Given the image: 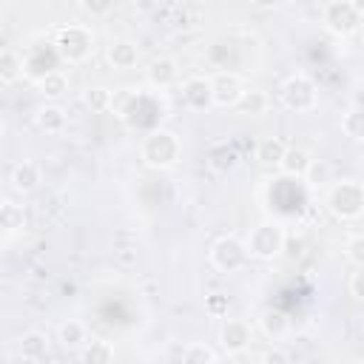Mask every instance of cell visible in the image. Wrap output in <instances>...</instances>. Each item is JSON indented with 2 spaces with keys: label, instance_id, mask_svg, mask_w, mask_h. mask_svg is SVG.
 I'll list each match as a JSON object with an SVG mask.
<instances>
[{
  "label": "cell",
  "instance_id": "17",
  "mask_svg": "<svg viewBox=\"0 0 364 364\" xmlns=\"http://www.w3.org/2000/svg\"><path fill=\"white\" fill-rule=\"evenodd\" d=\"M34 122H37V128L46 131V134H60V131L65 128V111H63L60 105H54V102L40 105L37 114H34Z\"/></svg>",
  "mask_w": 364,
  "mask_h": 364
},
{
  "label": "cell",
  "instance_id": "3",
  "mask_svg": "<svg viewBox=\"0 0 364 364\" xmlns=\"http://www.w3.org/2000/svg\"><path fill=\"white\" fill-rule=\"evenodd\" d=\"M284 242H287V233L284 228L276 222V219H264L259 222L250 236H247V250H250V259H276L282 250H284Z\"/></svg>",
  "mask_w": 364,
  "mask_h": 364
},
{
  "label": "cell",
  "instance_id": "11",
  "mask_svg": "<svg viewBox=\"0 0 364 364\" xmlns=\"http://www.w3.org/2000/svg\"><path fill=\"white\" fill-rule=\"evenodd\" d=\"M105 57H108V63H111L114 68L128 71V68H134V65L139 63V48H136V43H131V40H111L108 48H105Z\"/></svg>",
  "mask_w": 364,
  "mask_h": 364
},
{
  "label": "cell",
  "instance_id": "32",
  "mask_svg": "<svg viewBox=\"0 0 364 364\" xmlns=\"http://www.w3.org/2000/svg\"><path fill=\"white\" fill-rule=\"evenodd\" d=\"M344 253L355 267H364V236H350L344 245Z\"/></svg>",
  "mask_w": 364,
  "mask_h": 364
},
{
  "label": "cell",
  "instance_id": "18",
  "mask_svg": "<svg viewBox=\"0 0 364 364\" xmlns=\"http://www.w3.org/2000/svg\"><path fill=\"white\" fill-rule=\"evenodd\" d=\"M307 165H310V154L304 148H299V145H287L284 148V156L279 162V171L284 176H304Z\"/></svg>",
  "mask_w": 364,
  "mask_h": 364
},
{
  "label": "cell",
  "instance_id": "22",
  "mask_svg": "<svg viewBox=\"0 0 364 364\" xmlns=\"http://www.w3.org/2000/svg\"><path fill=\"white\" fill-rule=\"evenodd\" d=\"M136 102H139V91H136V88L122 85V88L111 91V111H114L117 117H122V119H125L128 114H134Z\"/></svg>",
  "mask_w": 364,
  "mask_h": 364
},
{
  "label": "cell",
  "instance_id": "33",
  "mask_svg": "<svg viewBox=\"0 0 364 364\" xmlns=\"http://www.w3.org/2000/svg\"><path fill=\"white\" fill-rule=\"evenodd\" d=\"M117 0H80V9L88 14V17H105L111 9H114Z\"/></svg>",
  "mask_w": 364,
  "mask_h": 364
},
{
  "label": "cell",
  "instance_id": "28",
  "mask_svg": "<svg viewBox=\"0 0 364 364\" xmlns=\"http://www.w3.org/2000/svg\"><path fill=\"white\" fill-rule=\"evenodd\" d=\"M114 347L108 344V341H88L85 344V350L80 353V358L85 361V364H108V361H114Z\"/></svg>",
  "mask_w": 364,
  "mask_h": 364
},
{
  "label": "cell",
  "instance_id": "35",
  "mask_svg": "<svg viewBox=\"0 0 364 364\" xmlns=\"http://www.w3.org/2000/svg\"><path fill=\"white\" fill-rule=\"evenodd\" d=\"M262 361L264 364H287L290 361V353L287 350H279V347H270L267 353H262Z\"/></svg>",
  "mask_w": 364,
  "mask_h": 364
},
{
  "label": "cell",
  "instance_id": "24",
  "mask_svg": "<svg viewBox=\"0 0 364 364\" xmlns=\"http://www.w3.org/2000/svg\"><path fill=\"white\" fill-rule=\"evenodd\" d=\"M341 131H344V136H350L355 142H364V108H358V105L347 108L341 114Z\"/></svg>",
  "mask_w": 364,
  "mask_h": 364
},
{
  "label": "cell",
  "instance_id": "7",
  "mask_svg": "<svg viewBox=\"0 0 364 364\" xmlns=\"http://www.w3.org/2000/svg\"><path fill=\"white\" fill-rule=\"evenodd\" d=\"M321 23L330 34L336 37H350L358 31L361 26V14L353 9L350 0H330L324 3V11H321Z\"/></svg>",
  "mask_w": 364,
  "mask_h": 364
},
{
  "label": "cell",
  "instance_id": "27",
  "mask_svg": "<svg viewBox=\"0 0 364 364\" xmlns=\"http://www.w3.org/2000/svg\"><path fill=\"white\" fill-rule=\"evenodd\" d=\"M82 102L94 111V114H102V111H111V88L105 85H91L82 91Z\"/></svg>",
  "mask_w": 364,
  "mask_h": 364
},
{
  "label": "cell",
  "instance_id": "19",
  "mask_svg": "<svg viewBox=\"0 0 364 364\" xmlns=\"http://www.w3.org/2000/svg\"><path fill=\"white\" fill-rule=\"evenodd\" d=\"M259 324H262V333H264L267 338H273V341H279V338L287 336V330H290V318H287L282 310H273V307H267V310L262 313Z\"/></svg>",
  "mask_w": 364,
  "mask_h": 364
},
{
  "label": "cell",
  "instance_id": "8",
  "mask_svg": "<svg viewBox=\"0 0 364 364\" xmlns=\"http://www.w3.org/2000/svg\"><path fill=\"white\" fill-rule=\"evenodd\" d=\"M250 341H253V330H250L247 321H242V318H225V324L219 330V344H222V350L228 355L245 353L250 347Z\"/></svg>",
  "mask_w": 364,
  "mask_h": 364
},
{
  "label": "cell",
  "instance_id": "16",
  "mask_svg": "<svg viewBox=\"0 0 364 364\" xmlns=\"http://www.w3.org/2000/svg\"><path fill=\"white\" fill-rule=\"evenodd\" d=\"M233 108L239 114H245V117H259V114H264L270 108V97L264 91H259V88H245Z\"/></svg>",
  "mask_w": 364,
  "mask_h": 364
},
{
  "label": "cell",
  "instance_id": "6",
  "mask_svg": "<svg viewBox=\"0 0 364 364\" xmlns=\"http://www.w3.org/2000/svg\"><path fill=\"white\" fill-rule=\"evenodd\" d=\"M282 102L284 108L296 111V114H307L316 108L318 102V91H316V82L307 77V74H293L284 80L282 85Z\"/></svg>",
  "mask_w": 364,
  "mask_h": 364
},
{
  "label": "cell",
  "instance_id": "23",
  "mask_svg": "<svg viewBox=\"0 0 364 364\" xmlns=\"http://www.w3.org/2000/svg\"><path fill=\"white\" fill-rule=\"evenodd\" d=\"M57 341H60L65 350H74V347L85 344V341H88L85 324H82V321H74V318L63 321V324H60V333H57Z\"/></svg>",
  "mask_w": 364,
  "mask_h": 364
},
{
  "label": "cell",
  "instance_id": "2",
  "mask_svg": "<svg viewBox=\"0 0 364 364\" xmlns=\"http://www.w3.org/2000/svg\"><path fill=\"white\" fill-rule=\"evenodd\" d=\"M327 210L341 222H353V219L364 216V182H358V179L336 182L327 191Z\"/></svg>",
  "mask_w": 364,
  "mask_h": 364
},
{
  "label": "cell",
  "instance_id": "20",
  "mask_svg": "<svg viewBox=\"0 0 364 364\" xmlns=\"http://www.w3.org/2000/svg\"><path fill=\"white\" fill-rule=\"evenodd\" d=\"M37 88H40V94H43L46 100H60V97L68 94V77L54 68V71L43 74V77L37 80Z\"/></svg>",
  "mask_w": 364,
  "mask_h": 364
},
{
  "label": "cell",
  "instance_id": "37",
  "mask_svg": "<svg viewBox=\"0 0 364 364\" xmlns=\"http://www.w3.org/2000/svg\"><path fill=\"white\" fill-rule=\"evenodd\" d=\"M250 3H253L256 9H276L282 0H250Z\"/></svg>",
  "mask_w": 364,
  "mask_h": 364
},
{
  "label": "cell",
  "instance_id": "21",
  "mask_svg": "<svg viewBox=\"0 0 364 364\" xmlns=\"http://www.w3.org/2000/svg\"><path fill=\"white\" fill-rule=\"evenodd\" d=\"M284 142L279 139V136H262L259 139V145H256V159L262 162V165H276L279 168V162H282V156H284Z\"/></svg>",
  "mask_w": 364,
  "mask_h": 364
},
{
  "label": "cell",
  "instance_id": "30",
  "mask_svg": "<svg viewBox=\"0 0 364 364\" xmlns=\"http://www.w3.org/2000/svg\"><path fill=\"white\" fill-rule=\"evenodd\" d=\"M219 355L208 347V344H199V341H193V344H188L185 350H182V361L185 364H213Z\"/></svg>",
  "mask_w": 364,
  "mask_h": 364
},
{
  "label": "cell",
  "instance_id": "5",
  "mask_svg": "<svg viewBox=\"0 0 364 364\" xmlns=\"http://www.w3.org/2000/svg\"><path fill=\"white\" fill-rule=\"evenodd\" d=\"M250 262V250L247 242H242L239 236H222L210 245V264L219 273H236Z\"/></svg>",
  "mask_w": 364,
  "mask_h": 364
},
{
  "label": "cell",
  "instance_id": "36",
  "mask_svg": "<svg viewBox=\"0 0 364 364\" xmlns=\"http://www.w3.org/2000/svg\"><path fill=\"white\" fill-rule=\"evenodd\" d=\"M208 310H210L213 316H222V313H228V299H225L222 293H213V296L208 299Z\"/></svg>",
  "mask_w": 364,
  "mask_h": 364
},
{
  "label": "cell",
  "instance_id": "13",
  "mask_svg": "<svg viewBox=\"0 0 364 364\" xmlns=\"http://www.w3.org/2000/svg\"><path fill=\"white\" fill-rule=\"evenodd\" d=\"M205 159H208V168L213 173H230L239 165V151L230 142H216V145L208 148V156Z\"/></svg>",
  "mask_w": 364,
  "mask_h": 364
},
{
  "label": "cell",
  "instance_id": "14",
  "mask_svg": "<svg viewBox=\"0 0 364 364\" xmlns=\"http://www.w3.org/2000/svg\"><path fill=\"white\" fill-rule=\"evenodd\" d=\"M40 182H43V171H40L37 162L23 159V162L14 165V171H11V188L17 193H31V191H37Z\"/></svg>",
  "mask_w": 364,
  "mask_h": 364
},
{
  "label": "cell",
  "instance_id": "39",
  "mask_svg": "<svg viewBox=\"0 0 364 364\" xmlns=\"http://www.w3.org/2000/svg\"><path fill=\"white\" fill-rule=\"evenodd\" d=\"M350 3H353V9H355V11L361 14V20H364V0H350Z\"/></svg>",
  "mask_w": 364,
  "mask_h": 364
},
{
  "label": "cell",
  "instance_id": "31",
  "mask_svg": "<svg viewBox=\"0 0 364 364\" xmlns=\"http://www.w3.org/2000/svg\"><path fill=\"white\" fill-rule=\"evenodd\" d=\"M205 60L213 65V68H225L230 60H233V48L228 43H210L208 51H205Z\"/></svg>",
  "mask_w": 364,
  "mask_h": 364
},
{
  "label": "cell",
  "instance_id": "34",
  "mask_svg": "<svg viewBox=\"0 0 364 364\" xmlns=\"http://www.w3.org/2000/svg\"><path fill=\"white\" fill-rule=\"evenodd\" d=\"M350 296L364 301V267H358L353 276H350Z\"/></svg>",
  "mask_w": 364,
  "mask_h": 364
},
{
  "label": "cell",
  "instance_id": "4",
  "mask_svg": "<svg viewBox=\"0 0 364 364\" xmlns=\"http://www.w3.org/2000/svg\"><path fill=\"white\" fill-rule=\"evenodd\" d=\"M54 51L65 63H82L94 54V34L85 26H65L57 31Z\"/></svg>",
  "mask_w": 364,
  "mask_h": 364
},
{
  "label": "cell",
  "instance_id": "25",
  "mask_svg": "<svg viewBox=\"0 0 364 364\" xmlns=\"http://www.w3.org/2000/svg\"><path fill=\"white\" fill-rule=\"evenodd\" d=\"M20 74H23V60H20V54H14L11 48H3V51H0V82H3V85H11V82H17Z\"/></svg>",
  "mask_w": 364,
  "mask_h": 364
},
{
  "label": "cell",
  "instance_id": "10",
  "mask_svg": "<svg viewBox=\"0 0 364 364\" xmlns=\"http://www.w3.org/2000/svg\"><path fill=\"white\" fill-rule=\"evenodd\" d=\"M242 80L233 74V71H219L213 77V105H222V108H233L236 100L242 97Z\"/></svg>",
  "mask_w": 364,
  "mask_h": 364
},
{
  "label": "cell",
  "instance_id": "1",
  "mask_svg": "<svg viewBox=\"0 0 364 364\" xmlns=\"http://www.w3.org/2000/svg\"><path fill=\"white\" fill-rule=\"evenodd\" d=\"M179 156H182V142L173 131H165V128H154L151 134H145V139L139 145V159L156 171L173 168L179 162Z\"/></svg>",
  "mask_w": 364,
  "mask_h": 364
},
{
  "label": "cell",
  "instance_id": "29",
  "mask_svg": "<svg viewBox=\"0 0 364 364\" xmlns=\"http://www.w3.org/2000/svg\"><path fill=\"white\" fill-rule=\"evenodd\" d=\"M304 179H307L310 188H321L333 179V165L327 159H310V165L304 171Z\"/></svg>",
  "mask_w": 364,
  "mask_h": 364
},
{
  "label": "cell",
  "instance_id": "9",
  "mask_svg": "<svg viewBox=\"0 0 364 364\" xmlns=\"http://www.w3.org/2000/svg\"><path fill=\"white\" fill-rule=\"evenodd\" d=\"M182 102L191 111H208L213 105V80H208V77H188L182 82Z\"/></svg>",
  "mask_w": 364,
  "mask_h": 364
},
{
  "label": "cell",
  "instance_id": "12",
  "mask_svg": "<svg viewBox=\"0 0 364 364\" xmlns=\"http://www.w3.org/2000/svg\"><path fill=\"white\" fill-rule=\"evenodd\" d=\"M145 77L154 88H171L176 80H179V68H176V60L171 57H156L151 60V65L145 68Z\"/></svg>",
  "mask_w": 364,
  "mask_h": 364
},
{
  "label": "cell",
  "instance_id": "38",
  "mask_svg": "<svg viewBox=\"0 0 364 364\" xmlns=\"http://www.w3.org/2000/svg\"><path fill=\"white\" fill-rule=\"evenodd\" d=\"M290 247H293V250H287V256H290V259H296V256H301V247H304V242H301V239H296Z\"/></svg>",
  "mask_w": 364,
  "mask_h": 364
},
{
  "label": "cell",
  "instance_id": "26",
  "mask_svg": "<svg viewBox=\"0 0 364 364\" xmlns=\"http://www.w3.org/2000/svg\"><path fill=\"white\" fill-rule=\"evenodd\" d=\"M0 225H3V230H6L9 236L17 233V230H23V228H26V213H23V208L14 205V202H3V208H0Z\"/></svg>",
  "mask_w": 364,
  "mask_h": 364
},
{
  "label": "cell",
  "instance_id": "15",
  "mask_svg": "<svg viewBox=\"0 0 364 364\" xmlns=\"http://www.w3.org/2000/svg\"><path fill=\"white\" fill-rule=\"evenodd\" d=\"M17 353L23 361H40L48 355V336L40 330H28L17 338Z\"/></svg>",
  "mask_w": 364,
  "mask_h": 364
}]
</instances>
